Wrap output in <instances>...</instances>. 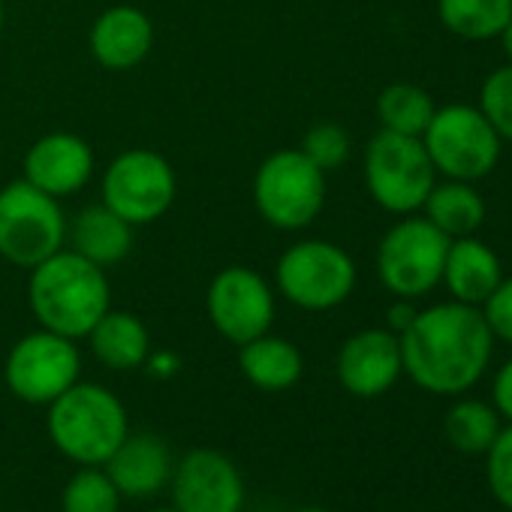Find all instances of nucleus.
<instances>
[{"mask_svg": "<svg viewBox=\"0 0 512 512\" xmlns=\"http://www.w3.org/2000/svg\"><path fill=\"white\" fill-rule=\"evenodd\" d=\"M404 374L431 395H461L485 374L494 335L479 308L431 305L398 335Z\"/></svg>", "mask_w": 512, "mask_h": 512, "instance_id": "obj_1", "label": "nucleus"}, {"mask_svg": "<svg viewBox=\"0 0 512 512\" xmlns=\"http://www.w3.org/2000/svg\"><path fill=\"white\" fill-rule=\"evenodd\" d=\"M28 302L40 329L79 341L109 311L112 293L100 266L76 250H58L31 269Z\"/></svg>", "mask_w": 512, "mask_h": 512, "instance_id": "obj_2", "label": "nucleus"}, {"mask_svg": "<svg viewBox=\"0 0 512 512\" xmlns=\"http://www.w3.org/2000/svg\"><path fill=\"white\" fill-rule=\"evenodd\" d=\"M46 428L67 461L76 467H103L130 434V419L112 389L79 380L49 404Z\"/></svg>", "mask_w": 512, "mask_h": 512, "instance_id": "obj_3", "label": "nucleus"}, {"mask_svg": "<svg viewBox=\"0 0 512 512\" xmlns=\"http://www.w3.org/2000/svg\"><path fill=\"white\" fill-rule=\"evenodd\" d=\"M365 184L389 214H416L437 184L434 163L419 136L380 130L365 148Z\"/></svg>", "mask_w": 512, "mask_h": 512, "instance_id": "obj_4", "label": "nucleus"}, {"mask_svg": "<svg viewBox=\"0 0 512 512\" xmlns=\"http://www.w3.org/2000/svg\"><path fill=\"white\" fill-rule=\"evenodd\" d=\"M253 202L266 223L278 229H305L326 202V172L314 166L302 148L269 154L253 178Z\"/></svg>", "mask_w": 512, "mask_h": 512, "instance_id": "obj_5", "label": "nucleus"}, {"mask_svg": "<svg viewBox=\"0 0 512 512\" xmlns=\"http://www.w3.org/2000/svg\"><path fill=\"white\" fill-rule=\"evenodd\" d=\"M449 241L431 220L404 214L377 247L380 284L395 299H422L443 281Z\"/></svg>", "mask_w": 512, "mask_h": 512, "instance_id": "obj_6", "label": "nucleus"}, {"mask_svg": "<svg viewBox=\"0 0 512 512\" xmlns=\"http://www.w3.org/2000/svg\"><path fill=\"white\" fill-rule=\"evenodd\" d=\"M437 175L455 181H482L500 160V136L485 121L479 106L452 103L434 112L431 124L419 136Z\"/></svg>", "mask_w": 512, "mask_h": 512, "instance_id": "obj_7", "label": "nucleus"}, {"mask_svg": "<svg viewBox=\"0 0 512 512\" xmlns=\"http://www.w3.org/2000/svg\"><path fill=\"white\" fill-rule=\"evenodd\" d=\"M67 220L55 196L28 181L0 190V256L19 269H34L64 247Z\"/></svg>", "mask_w": 512, "mask_h": 512, "instance_id": "obj_8", "label": "nucleus"}, {"mask_svg": "<svg viewBox=\"0 0 512 512\" xmlns=\"http://www.w3.org/2000/svg\"><path fill=\"white\" fill-rule=\"evenodd\" d=\"M278 290L302 311H332L344 305L356 287V263L332 241H299L284 250L275 269Z\"/></svg>", "mask_w": 512, "mask_h": 512, "instance_id": "obj_9", "label": "nucleus"}, {"mask_svg": "<svg viewBox=\"0 0 512 512\" xmlns=\"http://www.w3.org/2000/svg\"><path fill=\"white\" fill-rule=\"evenodd\" d=\"M82 356L76 341L49 329L19 338L7 356L4 380L10 392L34 407H49L73 383H79Z\"/></svg>", "mask_w": 512, "mask_h": 512, "instance_id": "obj_10", "label": "nucleus"}, {"mask_svg": "<svg viewBox=\"0 0 512 512\" xmlns=\"http://www.w3.org/2000/svg\"><path fill=\"white\" fill-rule=\"evenodd\" d=\"M175 199V172L166 157L148 148L118 154L103 175V205L130 226L160 220Z\"/></svg>", "mask_w": 512, "mask_h": 512, "instance_id": "obj_11", "label": "nucleus"}, {"mask_svg": "<svg viewBox=\"0 0 512 512\" xmlns=\"http://www.w3.org/2000/svg\"><path fill=\"white\" fill-rule=\"evenodd\" d=\"M211 326L235 347L260 338L275 323V293L269 281L244 266L223 269L205 296Z\"/></svg>", "mask_w": 512, "mask_h": 512, "instance_id": "obj_12", "label": "nucleus"}, {"mask_svg": "<svg viewBox=\"0 0 512 512\" xmlns=\"http://www.w3.org/2000/svg\"><path fill=\"white\" fill-rule=\"evenodd\" d=\"M172 506L178 512H241L244 476L238 464L211 446H199L175 458L169 479Z\"/></svg>", "mask_w": 512, "mask_h": 512, "instance_id": "obj_13", "label": "nucleus"}, {"mask_svg": "<svg viewBox=\"0 0 512 512\" xmlns=\"http://www.w3.org/2000/svg\"><path fill=\"white\" fill-rule=\"evenodd\" d=\"M338 383L356 398L386 395L404 374L401 341L389 329H362L338 350Z\"/></svg>", "mask_w": 512, "mask_h": 512, "instance_id": "obj_14", "label": "nucleus"}, {"mask_svg": "<svg viewBox=\"0 0 512 512\" xmlns=\"http://www.w3.org/2000/svg\"><path fill=\"white\" fill-rule=\"evenodd\" d=\"M94 175V151L73 133H49L25 154V181L49 196H70Z\"/></svg>", "mask_w": 512, "mask_h": 512, "instance_id": "obj_15", "label": "nucleus"}, {"mask_svg": "<svg viewBox=\"0 0 512 512\" xmlns=\"http://www.w3.org/2000/svg\"><path fill=\"white\" fill-rule=\"evenodd\" d=\"M103 467L124 497L145 500L169 488L175 455L157 434H127Z\"/></svg>", "mask_w": 512, "mask_h": 512, "instance_id": "obj_16", "label": "nucleus"}, {"mask_svg": "<svg viewBox=\"0 0 512 512\" xmlns=\"http://www.w3.org/2000/svg\"><path fill=\"white\" fill-rule=\"evenodd\" d=\"M151 43L154 25L136 7H112L91 28V55L106 70H130L142 64Z\"/></svg>", "mask_w": 512, "mask_h": 512, "instance_id": "obj_17", "label": "nucleus"}, {"mask_svg": "<svg viewBox=\"0 0 512 512\" xmlns=\"http://www.w3.org/2000/svg\"><path fill=\"white\" fill-rule=\"evenodd\" d=\"M503 281L500 256L476 235L452 238L443 263V281L455 302L482 308V302L497 290Z\"/></svg>", "mask_w": 512, "mask_h": 512, "instance_id": "obj_18", "label": "nucleus"}, {"mask_svg": "<svg viewBox=\"0 0 512 512\" xmlns=\"http://www.w3.org/2000/svg\"><path fill=\"white\" fill-rule=\"evenodd\" d=\"M238 368L244 380L263 392H287L302 380V350L278 335H260L238 347Z\"/></svg>", "mask_w": 512, "mask_h": 512, "instance_id": "obj_19", "label": "nucleus"}, {"mask_svg": "<svg viewBox=\"0 0 512 512\" xmlns=\"http://www.w3.org/2000/svg\"><path fill=\"white\" fill-rule=\"evenodd\" d=\"M91 353L109 371H136L151 356L148 326L130 311H106L100 323L88 332Z\"/></svg>", "mask_w": 512, "mask_h": 512, "instance_id": "obj_20", "label": "nucleus"}, {"mask_svg": "<svg viewBox=\"0 0 512 512\" xmlns=\"http://www.w3.org/2000/svg\"><path fill=\"white\" fill-rule=\"evenodd\" d=\"M133 247V226L109 205L85 208L73 223V250L88 263L106 269L121 263Z\"/></svg>", "mask_w": 512, "mask_h": 512, "instance_id": "obj_21", "label": "nucleus"}, {"mask_svg": "<svg viewBox=\"0 0 512 512\" xmlns=\"http://www.w3.org/2000/svg\"><path fill=\"white\" fill-rule=\"evenodd\" d=\"M422 211V217L431 220L446 238L476 235V229L485 223V199L473 181L446 178L443 184H434Z\"/></svg>", "mask_w": 512, "mask_h": 512, "instance_id": "obj_22", "label": "nucleus"}, {"mask_svg": "<svg viewBox=\"0 0 512 512\" xmlns=\"http://www.w3.org/2000/svg\"><path fill=\"white\" fill-rule=\"evenodd\" d=\"M443 28L461 40H497L512 19V0H437Z\"/></svg>", "mask_w": 512, "mask_h": 512, "instance_id": "obj_23", "label": "nucleus"}, {"mask_svg": "<svg viewBox=\"0 0 512 512\" xmlns=\"http://www.w3.org/2000/svg\"><path fill=\"white\" fill-rule=\"evenodd\" d=\"M437 106L431 94L410 82H395L380 91L377 97V118L383 130L401 133V136H422L431 124Z\"/></svg>", "mask_w": 512, "mask_h": 512, "instance_id": "obj_24", "label": "nucleus"}, {"mask_svg": "<svg viewBox=\"0 0 512 512\" xmlns=\"http://www.w3.org/2000/svg\"><path fill=\"white\" fill-rule=\"evenodd\" d=\"M446 437L449 443L464 452V455H479L485 452L497 431L503 428L500 425V413L494 410V404H485V401H458L449 407L446 413Z\"/></svg>", "mask_w": 512, "mask_h": 512, "instance_id": "obj_25", "label": "nucleus"}, {"mask_svg": "<svg viewBox=\"0 0 512 512\" xmlns=\"http://www.w3.org/2000/svg\"><path fill=\"white\" fill-rule=\"evenodd\" d=\"M124 494L106 467H76L61 488V512H121Z\"/></svg>", "mask_w": 512, "mask_h": 512, "instance_id": "obj_26", "label": "nucleus"}, {"mask_svg": "<svg viewBox=\"0 0 512 512\" xmlns=\"http://www.w3.org/2000/svg\"><path fill=\"white\" fill-rule=\"evenodd\" d=\"M479 112L494 127L500 142H512V64L488 73L479 88Z\"/></svg>", "mask_w": 512, "mask_h": 512, "instance_id": "obj_27", "label": "nucleus"}, {"mask_svg": "<svg viewBox=\"0 0 512 512\" xmlns=\"http://www.w3.org/2000/svg\"><path fill=\"white\" fill-rule=\"evenodd\" d=\"M302 154L314 166H320L323 172H332L341 163H347V157H350V136L338 124H317V127L308 130V136L302 142Z\"/></svg>", "mask_w": 512, "mask_h": 512, "instance_id": "obj_28", "label": "nucleus"}, {"mask_svg": "<svg viewBox=\"0 0 512 512\" xmlns=\"http://www.w3.org/2000/svg\"><path fill=\"white\" fill-rule=\"evenodd\" d=\"M485 476L497 503L512 512V422L500 428L494 443L485 449Z\"/></svg>", "mask_w": 512, "mask_h": 512, "instance_id": "obj_29", "label": "nucleus"}, {"mask_svg": "<svg viewBox=\"0 0 512 512\" xmlns=\"http://www.w3.org/2000/svg\"><path fill=\"white\" fill-rule=\"evenodd\" d=\"M482 317L494 338L512 344V278H503L497 290L482 302Z\"/></svg>", "mask_w": 512, "mask_h": 512, "instance_id": "obj_30", "label": "nucleus"}, {"mask_svg": "<svg viewBox=\"0 0 512 512\" xmlns=\"http://www.w3.org/2000/svg\"><path fill=\"white\" fill-rule=\"evenodd\" d=\"M491 395H494V410L506 422H512V359L497 371L494 386H491Z\"/></svg>", "mask_w": 512, "mask_h": 512, "instance_id": "obj_31", "label": "nucleus"}, {"mask_svg": "<svg viewBox=\"0 0 512 512\" xmlns=\"http://www.w3.org/2000/svg\"><path fill=\"white\" fill-rule=\"evenodd\" d=\"M419 308H413V299H398L392 308H389V332L401 335L413 320H416Z\"/></svg>", "mask_w": 512, "mask_h": 512, "instance_id": "obj_32", "label": "nucleus"}, {"mask_svg": "<svg viewBox=\"0 0 512 512\" xmlns=\"http://www.w3.org/2000/svg\"><path fill=\"white\" fill-rule=\"evenodd\" d=\"M497 40H500V46H503V55H506V61L512 64V19L506 22V28L500 31V37H497Z\"/></svg>", "mask_w": 512, "mask_h": 512, "instance_id": "obj_33", "label": "nucleus"}, {"mask_svg": "<svg viewBox=\"0 0 512 512\" xmlns=\"http://www.w3.org/2000/svg\"><path fill=\"white\" fill-rule=\"evenodd\" d=\"M296 512H329V509H323V506H302V509H296Z\"/></svg>", "mask_w": 512, "mask_h": 512, "instance_id": "obj_34", "label": "nucleus"}, {"mask_svg": "<svg viewBox=\"0 0 512 512\" xmlns=\"http://www.w3.org/2000/svg\"><path fill=\"white\" fill-rule=\"evenodd\" d=\"M148 512H178L175 506H157V509H148Z\"/></svg>", "mask_w": 512, "mask_h": 512, "instance_id": "obj_35", "label": "nucleus"}, {"mask_svg": "<svg viewBox=\"0 0 512 512\" xmlns=\"http://www.w3.org/2000/svg\"><path fill=\"white\" fill-rule=\"evenodd\" d=\"M0 28H4V0H0Z\"/></svg>", "mask_w": 512, "mask_h": 512, "instance_id": "obj_36", "label": "nucleus"}]
</instances>
